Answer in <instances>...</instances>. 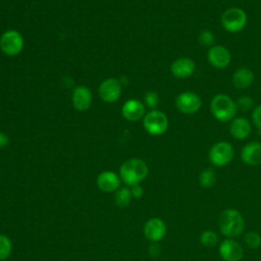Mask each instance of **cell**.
<instances>
[{
	"mask_svg": "<svg viewBox=\"0 0 261 261\" xmlns=\"http://www.w3.org/2000/svg\"><path fill=\"white\" fill-rule=\"evenodd\" d=\"M143 232L147 240L157 243L164 238L166 233V224L161 218L152 217L145 222Z\"/></svg>",
	"mask_w": 261,
	"mask_h": 261,
	"instance_id": "10",
	"label": "cell"
},
{
	"mask_svg": "<svg viewBox=\"0 0 261 261\" xmlns=\"http://www.w3.org/2000/svg\"><path fill=\"white\" fill-rule=\"evenodd\" d=\"M143 124L150 135L160 136L166 132L168 127V119L163 112L154 109L145 115Z\"/></svg>",
	"mask_w": 261,
	"mask_h": 261,
	"instance_id": "6",
	"label": "cell"
},
{
	"mask_svg": "<svg viewBox=\"0 0 261 261\" xmlns=\"http://www.w3.org/2000/svg\"><path fill=\"white\" fill-rule=\"evenodd\" d=\"M149 169L145 161L139 158H132L124 161L119 169L120 179L132 187L141 184L148 175Z\"/></svg>",
	"mask_w": 261,
	"mask_h": 261,
	"instance_id": "1",
	"label": "cell"
},
{
	"mask_svg": "<svg viewBox=\"0 0 261 261\" xmlns=\"http://www.w3.org/2000/svg\"><path fill=\"white\" fill-rule=\"evenodd\" d=\"M0 48L4 54L15 56L19 54L23 48V39L17 31H6L0 38Z\"/></svg>",
	"mask_w": 261,
	"mask_h": 261,
	"instance_id": "7",
	"label": "cell"
},
{
	"mask_svg": "<svg viewBox=\"0 0 261 261\" xmlns=\"http://www.w3.org/2000/svg\"><path fill=\"white\" fill-rule=\"evenodd\" d=\"M207 60L215 68H225L229 65L231 55L229 50L222 45H213L207 53Z\"/></svg>",
	"mask_w": 261,
	"mask_h": 261,
	"instance_id": "9",
	"label": "cell"
},
{
	"mask_svg": "<svg viewBox=\"0 0 261 261\" xmlns=\"http://www.w3.org/2000/svg\"><path fill=\"white\" fill-rule=\"evenodd\" d=\"M237 110L236 101L225 94L215 95L210 102V111L212 115L221 122L232 120L236 117Z\"/></svg>",
	"mask_w": 261,
	"mask_h": 261,
	"instance_id": "3",
	"label": "cell"
},
{
	"mask_svg": "<svg viewBox=\"0 0 261 261\" xmlns=\"http://www.w3.org/2000/svg\"><path fill=\"white\" fill-rule=\"evenodd\" d=\"M8 137L4 133H0V149L5 147L8 144Z\"/></svg>",
	"mask_w": 261,
	"mask_h": 261,
	"instance_id": "30",
	"label": "cell"
},
{
	"mask_svg": "<svg viewBox=\"0 0 261 261\" xmlns=\"http://www.w3.org/2000/svg\"><path fill=\"white\" fill-rule=\"evenodd\" d=\"M218 227L223 236L234 238L243 233L245 228V220L240 211L237 209H225L219 215Z\"/></svg>",
	"mask_w": 261,
	"mask_h": 261,
	"instance_id": "2",
	"label": "cell"
},
{
	"mask_svg": "<svg viewBox=\"0 0 261 261\" xmlns=\"http://www.w3.org/2000/svg\"><path fill=\"white\" fill-rule=\"evenodd\" d=\"M149 251H150V254L153 255V256H158L159 253H160V248L156 245V244H153L150 248H149Z\"/></svg>",
	"mask_w": 261,
	"mask_h": 261,
	"instance_id": "31",
	"label": "cell"
},
{
	"mask_svg": "<svg viewBox=\"0 0 261 261\" xmlns=\"http://www.w3.org/2000/svg\"><path fill=\"white\" fill-rule=\"evenodd\" d=\"M199 182L201 187L209 189L216 182V172L212 168H205L199 174Z\"/></svg>",
	"mask_w": 261,
	"mask_h": 261,
	"instance_id": "20",
	"label": "cell"
},
{
	"mask_svg": "<svg viewBox=\"0 0 261 261\" xmlns=\"http://www.w3.org/2000/svg\"><path fill=\"white\" fill-rule=\"evenodd\" d=\"M241 158L248 165L261 164V143L251 142L245 145L241 151Z\"/></svg>",
	"mask_w": 261,
	"mask_h": 261,
	"instance_id": "15",
	"label": "cell"
},
{
	"mask_svg": "<svg viewBox=\"0 0 261 261\" xmlns=\"http://www.w3.org/2000/svg\"><path fill=\"white\" fill-rule=\"evenodd\" d=\"M121 111L124 118L130 121H136L143 117L145 113V107L141 101L130 99L123 104Z\"/></svg>",
	"mask_w": 261,
	"mask_h": 261,
	"instance_id": "17",
	"label": "cell"
},
{
	"mask_svg": "<svg viewBox=\"0 0 261 261\" xmlns=\"http://www.w3.org/2000/svg\"><path fill=\"white\" fill-rule=\"evenodd\" d=\"M234 155L231 144L225 141L215 143L209 150V160L215 166H224L228 164Z\"/></svg>",
	"mask_w": 261,
	"mask_h": 261,
	"instance_id": "5",
	"label": "cell"
},
{
	"mask_svg": "<svg viewBox=\"0 0 261 261\" xmlns=\"http://www.w3.org/2000/svg\"><path fill=\"white\" fill-rule=\"evenodd\" d=\"M237 108L242 111H248L250 110L254 105V100L249 96H242L238 99L236 102Z\"/></svg>",
	"mask_w": 261,
	"mask_h": 261,
	"instance_id": "26",
	"label": "cell"
},
{
	"mask_svg": "<svg viewBox=\"0 0 261 261\" xmlns=\"http://www.w3.org/2000/svg\"><path fill=\"white\" fill-rule=\"evenodd\" d=\"M129 190H130L132 196H133L134 198H137V199L141 198V197L143 196V194H144V190H143V188L140 186V184H139V185L132 186Z\"/></svg>",
	"mask_w": 261,
	"mask_h": 261,
	"instance_id": "29",
	"label": "cell"
},
{
	"mask_svg": "<svg viewBox=\"0 0 261 261\" xmlns=\"http://www.w3.org/2000/svg\"><path fill=\"white\" fill-rule=\"evenodd\" d=\"M232 84L238 89H247L254 82V73L248 67H240L232 74Z\"/></svg>",
	"mask_w": 261,
	"mask_h": 261,
	"instance_id": "19",
	"label": "cell"
},
{
	"mask_svg": "<svg viewBox=\"0 0 261 261\" xmlns=\"http://www.w3.org/2000/svg\"><path fill=\"white\" fill-rule=\"evenodd\" d=\"M200 242L204 247H214L218 244V236L213 230H204L200 236Z\"/></svg>",
	"mask_w": 261,
	"mask_h": 261,
	"instance_id": "23",
	"label": "cell"
},
{
	"mask_svg": "<svg viewBox=\"0 0 261 261\" xmlns=\"http://www.w3.org/2000/svg\"><path fill=\"white\" fill-rule=\"evenodd\" d=\"M175 106L179 112L185 114H194L202 106L201 98L194 92L186 91L180 93L175 99Z\"/></svg>",
	"mask_w": 261,
	"mask_h": 261,
	"instance_id": "8",
	"label": "cell"
},
{
	"mask_svg": "<svg viewBox=\"0 0 261 261\" xmlns=\"http://www.w3.org/2000/svg\"><path fill=\"white\" fill-rule=\"evenodd\" d=\"M220 21L226 32L239 33L245 29L248 16L244 9L240 7H230L223 11Z\"/></svg>",
	"mask_w": 261,
	"mask_h": 261,
	"instance_id": "4",
	"label": "cell"
},
{
	"mask_svg": "<svg viewBox=\"0 0 261 261\" xmlns=\"http://www.w3.org/2000/svg\"><path fill=\"white\" fill-rule=\"evenodd\" d=\"M252 120L256 128L258 129L259 134H261V104L254 107L252 111Z\"/></svg>",
	"mask_w": 261,
	"mask_h": 261,
	"instance_id": "28",
	"label": "cell"
},
{
	"mask_svg": "<svg viewBox=\"0 0 261 261\" xmlns=\"http://www.w3.org/2000/svg\"><path fill=\"white\" fill-rule=\"evenodd\" d=\"M133 196L128 188H119L114 194V203L118 207H126L132 200Z\"/></svg>",
	"mask_w": 261,
	"mask_h": 261,
	"instance_id": "21",
	"label": "cell"
},
{
	"mask_svg": "<svg viewBox=\"0 0 261 261\" xmlns=\"http://www.w3.org/2000/svg\"><path fill=\"white\" fill-rule=\"evenodd\" d=\"M198 41L201 46L204 47H212L215 43V36L214 34L209 30H203L200 32L198 36Z\"/></svg>",
	"mask_w": 261,
	"mask_h": 261,
	"instance_id": "25",
	"label": "cell"
},
{
	"mask_svg": "<svg viewBox=\"0 0 261 261\" xmlns=\"http://www.w3.org/2000/svg\"><path fill=\"white\" fill-rule=\"evenodd\" d=\"M97 186L105 193L116 192L120 186V177L114 171H102L97 177Z\"/></svg>",
	"mask_w": 261,
	"mask_h": 261,
	"instance_id": "14",
	"label": "cell"
},
{
	"mask_svg": "<svg viewBox=\"0 0 261 261\" xmlns=\"http://www.w3.org/2000/svg\"><path fill=\"white\" fill-rule=\"evenodd\" d=\"M218 251L224 261H241L244 256L242 245L230 238L221 242Z\"/></svg>",
	"mask_w": 261,
	"mask_h": 261,
	"instance_id": "11",
	"label": "cell"
},
{
	"mask_svg": "<svg viewBox=\"0 0 261 261\" xmlns=\"http://www.w3.org/2000/svg\"><path fill=\"white\" fill-rule=\"evenodd\" d=\"M244 242L250 249H256L261 245V236L257 231H248L244 236Z\"/></svg>",
	"mask_w": 261,
	"mask_h": 261,
	"instance_id": "24",
	"label": "cell"
},
{
	"mask_svg": "<svg viewBox=\"0 0 261 261\" xmlns=\"http://www.w3.org/2000/svg\"><path fill=\"white\" fill-rule=\"evenodd\" d=\"M145 103L148 107L154 109L159 103V96L156 92H148L145 95Z\"/></svg>",
	"mask_w": 261,
	"mask_h": 261,
	"instance_id": "27",
	"label": "cell"
},
{
	"mask_svg": "<svg viewBox=\"0 0 261 261\" xmlns=\"http://www.w3.org/2000/svg\"><path fill=\"white\" fill-rule=\"evenodd\" d=\"M92 102V94L90 90L84 86H80L74 89L72 93V103L76 110H87Z\"/></svg>",
	"mask_w": 261,
	"mask_h": 261,
	"instance_id": "18",
	"label": "cell"
},
{
	"mask_svg": "<svg viewBox=\"0 0 261 261\" xmlns=\"http://www.w3.org/2000/svg\"><path fill=\"white\" fill-rule=\"evenodd\" d=\"M195 68L196 64L193 59L189 57H180L172 62L170 71L173 76L177 79H187L194 73Z\"/></svg>",
	"mask_w": 261,
	"mask_h": 261,
	"instance_id": "13",
	"label": "cell"
},
{
	"mask_svg": "<svg viewBox=\"0 0 261 261\" xmlns=\"http://www.w3.org/2000/svg\"><path fill=\"white\" fill-rule=\"evenodd\" d=\"M251 130H252V126L250 121L247 118L239 116L230 120L229 133L233 139L244 140L249 137Z\"/></svg>",
	"mask_w": 261,
	"mask_h": 261,
	"instance_id": "16",
	"label": "cell"
},
{
	"mask_svg": "<svg viewBox=\"0 0 261 261\" xmlns=\"http://www.w3.org/2000/svg\"><path fill=\"white\" fill-rule=\"evenodd\" d=\"M12 252V242L6 234L0 233V261L6 260Z\"/></svg>",
	"mask_w": 261,
	"mask_h": 261,
	"instance_id": "22",
	"label": "cell"
},
{
	"mask_svg": "<svg viewBox=\"0 0 261 261\" xmlns=\"http://www.w3.org/2000/svg\"><path fill=\"white\" fill-rule=\"evenodd\" d=\"M121 93V87L117 80L107 79L101 83L99 87V95L103 101L107 103L115 102Z\"/></svg>",
	"mask_w": 261,
	"mask_h": 261,
	"instance_id": "12",
	"label": "cell"
}]
</instances>
